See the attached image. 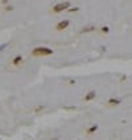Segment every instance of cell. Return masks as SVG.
<instances>
[{
  "instance_id": "cell-4",
  "label": "cell",
  "mask_w": 132,
  "mask_h": 140,
  "mask_svg": "<svg viewBox=\"0 0 132 140\" xmlns=\"http://www.w3.org/2000/svg\"><path fill=\"white\" fill-rule=\"evenodd\" d=\"M95 98V91H90V93L85 97V100L86 102H90V100H92Z\"/></svg>"
},
{
  "instance_id": "cell-6",
  "label": "cell",
  "mask_w": 132,
  "mask_h": 140,
  "mask_svg": "<svg viewBox=\"0 0 132 140\" xmlns=\"http://www.w3.org/2000/svg\"><path fill=\"white\" fill-rule=\"evenodd\" d=\"M21 60H22V58H21V56H17V57H15V58H13L12 63H13V65H19V63L21 62Z\"/></svg>"
},
{
  "instance_id": "cell-8",
  "label": "cell",
  "mask_w": 132,
  "mask_h": 140,
  "mask_svg": "<svg viewBox=\"0 0 132 140\" xmlns=\"http://www.w3.org/2000/svg\"><path fill=\"white\" fill-rule=\"evenodd\" d=\"M120 103V100L119 99H110L108 100V105H111V106H114V105H119Z\"/></svg>"
},
{
  "instance_id": "cell-7",
  "label": "cell",
  "mask_w": 132,
  "mask_h": 140,
  "mask_svg": "<svg viewBox=\"0 0 132 140\" xmlns=\"http://www.w3.org/2000/svg\"><path fill=\"white\" fill-rule=\"evenodd\" d=\"M97 130H98V126H91V127L87 130V133H89V135H91V133H94Z\"/></svg>"
},
{
  "instance_id": "cell-3",
  "label": "cell",
  "mask_w": 132,
  "mask_h": 140,
  "mask_svg": "<svg viewBox=\"0 0 132 140\" xmlns=\"http://www.w3.org/2000/svg\"><path fill=\"white\" fill-rule=\"evenodd\" d=\"M69 20H63V21H60V23L57 24V29L58 30H63V29H66L67 27H69Z\"/></svg>"
},
{
  "instance_id": "cell-12",
  "label": "cell",
  "mask_w": 132,
  "mask_h": 140,
  "mask_svg": "<svg viewBox=\"0 0 132 140\" xmlns=\"http://www.w3.org/2000/svg\"><path fill=\"white\" fill-rule=\"evenodd\" d=\"M5 45H7V44H4V45H1V46H0V52H1V49H3V48H4Z\"/></svg>"
},
{
  "instance_id": "cell-1",
  "label": "cell",
  "mask_w": 132,
  "mask_h": 140,
  "mask_svg": "<svg viewBox=\"0 0 132 140\" xmlns=\"http://www.w3.org/2000/svg\"><path fill=\"white\" fill-rule=\"evenodd\" d=\"M52 53H53V50L49 49V48H36V49H33L32 56H35V57H38V56H50Z\"/></svg>"
},
{
  "instance_id": "cell-5",
  "label": "cell",
  "mask_w": 132,
  "mask_h": 140,
  "mask_svg": "<svg viewBox=\"0 0 132 140\" xmlns=\"http://www.w3.org/2000/svg\"><path fill=\"white\" fill-rule=\"evenodd\" d=\"M92 30H95V27H86V28H83V29L81 30V33H86V32H92Z\"/></svg>"
},
{
  "instance_id": "cell-11",
  "label": "cell",
  "mask_w": 132,
  "mask_h": 140,
  "mask_svg": "<svg viewBox=\"0 0 132 140\" xmlns=\"http://www.w3.org/2000/svg\"><path fill=\"white\" fill-rule=\"evenodd\" d=\"M5 9H7V11H12L13 7H11V5H7V7H5Z\"/></svg>"
},
{
  "instance_id": "cell-10",
  "label": "cell",
  "mask_w": 132,
  "mask_h": 140,
  "mask_svg": "<svg viewBox=\"0 0 132 140\" xmlns=\"http://www.w3.org/2000/svg\"><path fill=\"white\" fill-rule=\"evenodd\" d=\"M70 12H77V11H79V8H78V7H75V8H70Z\"/></svg>"
},
{
  "instance_id": "cell-2",
  "label": "cell",
  "mask_w": 132,
  "mask_h": 140,
  "mask_svg": "<svg viewBox=\"0 0 132 140\" xmlns=\"http://www.w3.org/2000/svg\"><path fill=\"white\" fill-rule=\"evenodd\" d=\"M69 7H70V3L69 1L60 3V4H57V5H54V7H53V12H54V13H60V12H62V11L67 9Z\"/></svg>"
},
{
  "instance_id": "cell-9",
  "label": "cell",
  "mask_w": 132,
  "mask_h": 140,
  "mask_svg": "<svg viewBox=\"0 0 132 140\" xmlns=\"http://www.w3.org/2000/svg\"><path fill=\"white\" fill-rule=\"evenodd\" d=\"M102 32L103 33H108V32H110V28H108V27H103L102 28Z\"/></svg>"
}]
</instances>
